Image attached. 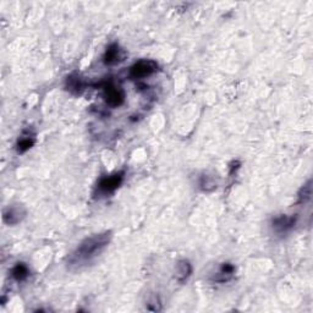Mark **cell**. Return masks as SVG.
Here are the masks:
<instances>
[{
  "instance_id": "cell-9",
  "label": "cell",
  "mask_w": 313,
  "mask_h": 313,
  "mask_svg": "<svg viewBox=\"0 0 313 313\" xmlns=\"http://www.w3.org/2000/svg\"><path fill=\"white\" fill-rule=\"evenodd\" d=\"M191 274H192V266L189 261L183 259V261H180L178 264H176L175 278L178 282L184 283L185 280L189 279Z\"/></svg>"
},
{
  "instance_id": "cell-8",
  "label": "cell",
  "mask_w": 313,
  "mask_h": 313,
  "mask_svg": "<svg viewBox=\"0 0 313 313\" xmlns=\"http://www.w3.org/2000/svg\"><path fill=\"white\" fill-rule=\"evenodd\" d=\"M235 271H236V268H235L234 264L223 263L221 264L220 269H219V272L214 275L213 279L218 283H226L234 277Z\"/></svg>"
},
{
  "instance_id": "cell-13",
  "label": "cell",
  "mask_w": 313,
  "mask_h": 313,
  "mask_svg": "<svg viewBox=\"0 0 313 313\" xmlns=\"http://www.w3.org/2000/svg\"><path fill=\"white\" fill-rule=\"evenodd\" d=\"M312 196V181L309 180L299 192V203H307Z\"/></svg>"
},
{
  "instance_id": "cell-6",
  "label": "cell",
  "mask_w": 313,
  "mask_h": 313,
  "mask_svg": "<svg viewBox=\"0 0 313 313\" xmlns=\"http://www.w3.org/2000/svg\"><path fill=\"white\" fill-rule=\"evenodd\" d=\"M124 60L125 52L116 44V43H113V44L109 45L103 55V61L105 65H116V64L121 63V61Z\"/></svg>"
},
{
  "instance_id": "cell-1",
  "label": "cell",
  "mask_w": 313,
  "mask_h": 313,
  "mask_svg": "<svg viewBox=\"0 0 313 313\" xmlns=\"http://www.w3.org/2000/svg\"><path fill=\"white\" fill-rule=\"evenodd\" d=\"M111 231H104L87 237L79 245V247L68 257V268L77 271L95 261L104 252L111 241Z\"/></svg>"
},
{
  "instance_id": "cell-10",
  "label": "cell",
  "mask_w": 313,
  "mask_h": 313,
  "mask_svg": "<svg viewBox=\"0 0 313 313\" xmlns=\"http://www.w3.org/2000/svg\"><path fill=\"white\" fill-rule=\"evenodd\" d=\"M11 275L15 280H17V282H22V280L27 279L28 278L29 275L28 267L23 263H17L14 268H12Z\"/></svg>"
},
{
  "instance_id": "cell-12",
  "label": "cell",
  "mask_w": 313,
  "mask_h": 313,
  "mask_svg": "<svg viewBox=\"0 0 313 313\" xmlns=\"http://www.w3.org/2000/svg\"><path fill=\"white\" fill-rule=\"evenodd\" d=\"M34 144V137L33 136H23L22 138H20L17 142V152L20 154L25 153L28 149L32 148V146Z\"/></svg>"
},
{
  "instance_id": "cell-5",
  "label": "cell",
  "mask_w": 313,
  "mask_h": 313,
  "mask_svg": "<svg viewBox=\"0 0 313 313\" xmlns=\"http://www.w3.org/2000/svg\"><path fill=\"white\" fill-rule=\"evenodd\" d=\"M26 216V209L21 205H14L7 207L2 213V220L9 225L20 223Z\"/></svg>"
},
{
  "instance_id": "cell-11",
  "label": "cell",
  "mask_w": 313,
  "mask_h": 313,
  "mask_svg": "<svg viewBox=\"0 0 313 313\" xmlns=\"http://www.w3.org/2000/svg\"><path fill=\"white\" fill-rule=\"evenodd\" d=\"M66 88L72 93L80 95L81 91L84 90V85H82L81 79L79 76H70L68 77V81H66Z\"/></svg>"
},
{
  "instance_id": "cell-3",
  "label": "cell",
  "mask_w": 313,
  "mask_h": 313,
  "mask_svg": "<svg viewBox=\"0 0 313 313\" xmlns=\"http://www.w3.org/2000/svg\"><path fill=\"white\" fill-rule=\"evenodd\" d=\"M104 100L111 108H117L125 101L124 91L114 84H106L104 86Z\"/></svg>"
},
{
  "instance_id": "cell-7",
  "label": "cell",
  "mask_w": 313,
  "mask_h": 313,
  "mask_svg": "<svg viewBox=\"0 0 313 313\" xmlns=\"http://www.w3.org/2000/svg\"><path fill=\"white\" fill-rule=\"evenodd\" d=\"M296 224V216H288V215H282L278 216L273 220V229L278 232H285L291 228H294V225Z\"/></svg>"
},
{
  "instance_id": "cell-4",
  "label": "cell",
  "mask_w": 313,
  "mask_h": 313,
  "mask_svg": "<svg viewBox=\"0 0 313 313\" xmlns=\"http://www.w3.org/2000/svg\"><path fill=\"white\" fill-rule=\"evenodd\" d=\"M124 180V173H115L110 176H105L98 184V190L103 195H110L119 189Z\"/></svg>"
},
{
  "instance_id": "cell-2",
  "label": "cell",
  "mask_w": 313,
  "mask_h": 313,
  "mask_svg": "<svg viewBox=\"0 0 313 313\" xmlns=\"http://www.w3.org/2000/svg\"><path fill=\"white\" fill-rule=\"evenodd\" d=\"M158 64L154 60H140L130 69V76L135 80L146 79L158 71Z\"/></svg>"
}]
</instances>
